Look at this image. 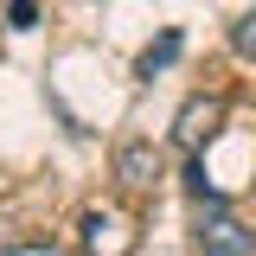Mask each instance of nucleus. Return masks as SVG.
Here are the masks:
<instances>
[{"mask_svg":"<svg viewBox=\"0 0 256 256\" xmlns=\"http://www.w3.org/2000/svg\"><path fill=\"white\" fill-rule=\"evenodd\" d=\"M192 244H198V256H256V230L230 205H205L192 224Z\"/></svg>","mask_w":256,"mask_h":256,"instance_id":"f257e3e1","label":"nucleus"},{"mask_svg":"<svg viewBox=\"0 0 256 256\" xmlns=\"http://www.w3.org/2000/svg\"><path fill=\"white\" fill-rule=\"evenodd\" d=\"M77 244H84V256H128L134 250V230H128V218L116 205H90L84 224H77Z\"/></svg>","mask_w":256,"mask_h":256,"instance_id":"f03ea898","label":"nucleus"},{"mask_svg":"<svg viewBox=\"0 0 256 256\" xmlns=\"http://www.w3.org/2000/svg\"><path fill=\"white\" fill-rule=\"evenodd\" d=\"M218 128H224V96H192L186 109L173 116V141H180L186 154H198Z\"/></svg>","mask_w":256,"mask_h":256,"instance_id":"7ed1b4c3","label":"nucleus"},{"mask_svg":"<svg viewBox=\"0 0 256 256\" xmlns=\"http://www.w3.org/2000/svg\"><path fill=\"white\" fill-rule=\"evenodd\" d=\"M116 180H122L128 192H148L160 180V148L154 141H122V148H116Z\"/></svg>","mask_w":256,"mask_h":256,"instance_id":"20e7f679","label":"nucleus"},{"mask_svg":"<svg viewBox=\"0 0 256 256\" xmlns=\"http://www.w3.org/2000/svg\"><path fill=\"white\" fill-rule=\"evenodd\" d=\"M173 58H180V32H160L154 45H148V52L134 58V70H141V77H154V70H166Z\"/></svg>","mask_w":256,"mask_h":256,"instance_id":"39448f33","label":"nucleus"},{"mask_svg":"<svg viewBox=\"0 0 256 256\" xmlns=\"http://www.w3.org/2000/svg\"><path fill=\"white\" fill-rule=\"evenodd\" d=\"M230 45L256 64V13H237V20H230Z\"/></svg>","mask_w":256,"mask_h":256,"instance_id":"423d86ee","label":"nucleus"},{"mask_svg":"<svg viewBox=\"0 0 256 256\" xmlns=\"http://www.w3.org/2000/svg\"><path fill=\"white\" fill-rule=\"evenodd\" d=\"M0 256H64L52 237H13V244H0Z\"/></svg>","mask_w":256,"mask_h":256,"instance_id":"0eeeda50","label":"nucleus"},{"mask_svg":"<svg viewBox=\"0 0 256 256\" xmlns=\"http://www.w3.org/2000/svg\"><path fill=\"white\" fill-rule=\"evenodd\" d=\"M6 26H38V6H32V0H13V6H6Z\"/></svg>","mask_w":256,"mask_h":256,"instance_id":"6e6552de","label":"nucleus"}]
</instances>
